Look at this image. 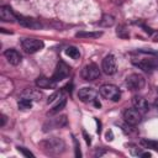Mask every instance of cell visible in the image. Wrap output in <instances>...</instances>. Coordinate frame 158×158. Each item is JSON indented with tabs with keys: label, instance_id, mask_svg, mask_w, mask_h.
<instances>
[{
	"label": "cell",
	"instance_id": "6da1fadb",
	"mask_svg": "<svg viewBox=\"0 0 158 158\" xmlns=\"http://www.w3.org/2000/svg\"><path fill=\"white\" fill-rule=\"evenodd\" d=\"M41 147H42V149L47 154L57 156V154H60V153L64 152V149H65V142L62 138L51 137V138H47V139L42 141L41 142Z\"/></svg>",
	"mask_w": 158,
	"mask_h": 158
},
{
	"label": "cell",
	"instance_id": "7a4b0ae2",
	"mask_svg": "<svg viewBox=\"0 0 158 158\" xmlns=\"http://www.w3.org/2000/svg\"><path fill=\"white\" fill-rule=\"evenodd\" d=\"M78 99L85 104H94L96 107H100L101 104L98 100V91L94 88L90 86H84L79 89L78 91Z\"/></svg>",
	"mask_w": 158,
	"mask_h": 158
},
{
	"label": "cell",
	"instance_id": "3957f363",
	"mask_svg": "<svg viewBox=\"0 0 158 158\" xmlns=\"http://www.w3.org/2000/svg\"><path fill=\"white\" fill-rule=\"evenodd\" d=\"M99 93L102 98L107 99V100H111V101H118L120 98H121V91L120 89L114 85V84H104L100 86L99 89Z\"/></svg>",
	"mask_w": 158,
	"mask_h": 158
},
{
	"label": "cell",
	"instance_id": "277c9868",
	"mask_svg": "<svg viewBox=\"0 0 158 158\" xmlns=\"http://www.w3.org/2000/svg\"><path fill=\"white\" fill-rule=\"evenodd\" d=\"M133 65L138 67L143 72H153L158 69V59L153 57H144V58H137L132 59Z\"/></svg>",
	"mask_w": 158,
	"mask_h": 158
},
{
	"label": "cell",
	"instance_id": "5b68a950",
	"mask_svg": "<svg viewBox=\"0 0 158 158\" xmlns=\"http://www.w3.org/2000/svg\"><path fill=\"white\" fill-rule=\"evenodd\" d=\"M125 84L130 90H141L146 85V79L143 75H141L138 73H132L126 77Z\"/></svg>",
	"mask_w": 158,
	"mask_h": 158
},
{
	"label": "cell",
	"instance_id": "8992f818",
	"mask_svg": "<svg viewBox=\"0 0 158 158\" xmlns=\"http://www.w3.org/2000/svg\"><path fill=\"white\" fill-rule=\"evenodd\" d=\"M21 46H22V48L25 49L26 53L32 54V53H36V52L41 51L43 48L44 43H43V41L37 40V38H25V40H22Z\"/></svg>",
	"mask_w": 158,
	"mask_h": 158
},
{
	"label": "cell",
	"instance_id": "52a82bcc",
	"mask_svg": "<svg viewBox=\"0 0 158 158\" xmlns=\"http://www.w3.org/2000/svg\"><path fill=\"white\" fill-rule=\"evenodd\" d=\"M80 75L85 81H93L100 77V69L96 64L90 63V64H86L85 67H83Z\"/></svg>",
	"mask_w": 158,
	"mask_h": 158
},
{
	"label": "cell",
	"instance_id": "ba28073f",
	"mask_svg": "<svg viewBox=\"0 0 158 158\" xmlns=\"http://www.w3.org/2000/svg\"><path fill=\"white\" fill-rule=\"evenodd\" d=\"M101 69L106 75H112L117 70V64H116V58L112 54H107L101 63Z\"/></svg>",
	"mask_w": 158,
	"mask_h": 158
},
{
	"label": "cell",
	"instance_id": "9c48e42d",
	"mask_svg": "<svg viewBox=\"0 0 158 158\" xmlns=\"http://www.w3.org/2000/svg\"><path fill=\"white\" fill-rule=\"evenodd\" d=\"M69 73H70V67H69L65 62L59 60V62H58V64H57L56 72H54V73H53V75H52V79H53V80H56V81L58 83V81H60V80L65 79V78L69 75Z\"/></svg>",
	"mask_w": 158,
	"mask_h": 158
},
{
	"label": "cell",
	"instance_id": "30bf717a",
	"mask_svg": "<svg viewBox=\"0 0 158 158\" xmlns=\"http://www.w3.org/2000/svg\"><path fill=\"white\" fill-rule=\"evenodd\" d=\"M141 112L136 109H126L123 111V120L130 126H136L141 122Z\"/></svg>",
	"mask_w": 158,
	"mask_h": 158
},
{
	"label": "cell",
	"instance_id": "8fae6325",
	"mask_svg": "<svg viewBox=\"0 0 158 158\" xmlns=\"http://www.w3.org/2000/svg\"><path fill=\"white\" fill-rule=\"evenodd\" d=\"M0 20L4 22H15L17 21V15L12 11L10 6L2 5L0 7Z\"/></svg>",
	"mask_w": 158,
	"mask_h": 158
},
{
	"label": "cell",
	"instance_id": "7c38bea8",
	"mask_svg": "<svg viewBox=\"0 0 158 158\" xmlns=\"http://www.w3.org/2000/svg\"><path fill=\"white\" fill-rule=\"evenodd\" d=\"M4 56H5V58H6V60L11 64V65H19L20 63H21V60H22V57H21V54L16 51V49H6L5 52H4Z\"/></svg>",
	"mask_w": 158,
	"mask_h": 158
},
{
	"label": "cell",
	"instance_id": "4fadbf2b",
	"mask_svg": "<svg viewBox=\"0 0 158 158\" xmlns=\"http://www.w3.org/2000/svg\"><path fill=\"white\" fill-rule=\"evenodd\" d=\"M132 105L136 110H138L141 114H146L148 111V102L143 96L135 95L132 98Z\"/></svg>",
	"mask_w": 158,
	"mask_h": 158
},
{
	"label": "cell",
	"instance_id": "5bb4252c",
	"mask_svg": "<svg viewBox=\"0 0 158 158\" xmlns=\"http://www.w3.org/2000/svg\"><path fill=\"white\" fill-rule=\"evenodd\" d=\"M17 22L21 26L28 27V28H40L41 27V23L37 20L31 19V17H26V16H21V15H17Z\"/></svg>",
	"mask_w": 158,
	"mask_h": 158
},
{
	"label": "cell",
	"instance_id": "9a60e30c",
	"mask_svg": "<svg viewBox=\"0 0 158 158\" xmlns=\"http://www.w3.org/2000/svg\"><path fill=\"white\" fill-rule=\"evenodd\" d=\"M35 83L40 89H54L57 85L56 80H53L52 78H46V77H38Z\"/></svg>",
	"mask_w": 158,
	"mask_h": 158
},
{
	"label": "cell",
	"instance_id": "2e32d148",
	"mask_svg": "<svg viewBox=\"0 0 158 158\" xmlns=\"http://www.w3.org/2000/svg\"><path fill=\"white\" fill-rule=\"evenodd\" d=\"M100 36H102L101 31H79L75 33L77 38H99Z\"/></svg>",
	"mask_w": 158,
	"mask_h": 158
},
{
	"label": "cell",
	"instance_id": "e0dca14e",
	"mask_svg": "<svg viewBox=\"0 0 158 158\" xmlns=\"http://www.w3.org/2000/svg\"><path fill=\"white\" fill-rule=\"evenodd\" d=\"M22 98H26V99H30V100H40V98L42 96V94L40 93V90H36V89H26L22 94H21Z\"/></svg>",
	"mask_w": 158,
	"mask_h": 158
},
{
	"label": "cell",
	"instance_id": "ac0fdd59",
	"mask_svg": "<svg viewBox=\"0 0 158 158\" xmlns=\"http://www.w3.org/2000/svg\"><path fill=\"white\" fill-rule=\"evenodd\" d=\"M114 23H115V17L112 15H110V14L102 15L101 20L99 21V25L102 26V27H111Z\"/></svg>",
	"mask_w": 158,
	"mask_h": 158
},
{
	"label": "cell",
	"instance_id": "d6986e66",
	"mask_svg": "<svg viewBox=\"0 0 158 158\" xmlns=\"http://www.w3.org/2000/svg\"><path fill=\"white\" fill-rule=\"evenodd\" d=\"M67 105V99L64 98V96H60L59 98V100L57 101V104L52 107V110L48 112L49 115H54V114H57V112H59L62 109H64V106Z\"/></svg>",
	"mask_w": 158,
	"mask_h": 158
},
{
	"label": "cell",
	"instance_id": "ffe728a7",
	"mask_svg": "<svg viewBox=\"0 0 158 158\" xmlns=\"http://www.w3.org/2000/svg\"><path fill=\"white\" fill-rule=\"evenodd\" d=\"M65 54H67L68 57H70L72 59H79V58H80V51H79L77 47H74V46L68 47V48L65 49Z\"/></svg>",
	"mask_w": 158,
	"mask_h": 158
},
{
	"label": "cell",
	"instance_id": "44dd1931",
	"mask_svg": "<svg viewBox=\"0 0 158 158\" xmlns=\"http://www.w3.org/2000/svg\"><path fill=\"white\" fill-rule=\"evenodd\" d=\"M48 125H49V127H64L67 125V116L62 115V116H59L58 118H56L53 122H51Z\"/></svg>",
	"mask_w": 158,
	"mask_h": 158
},
{
	"label": "cell",
	"instance_id": "7402d4cb",
	"mask_svg": "<svg viewBox=\"0 0 158 158\" xmlns=\"http://www.w3.org/2000/svg\"><path fill=\"white\" fill-rule=\"evenodd\" d=\"M116 35H117L120 38H122V40H127V38L130 37L128 30L126 28L125 25H120V26L117 27V30H116Z\"/></svg>",
	"mask_w": 158,
	"mask_h": 158
},
{
	"label": "cell",
	"instance_id": "603a6c76",
	"mask_svg": "<svg viewBox=\"0 0 158 158\" xmlns=\"http://www.w3.org/2000/svg\"><path fill=\"white\" fill-rule=\"evenodd\" d=\"M17 106L20 110H30L32 107V100L30 99H26V98H22L19 102H17Z\"/></svg>",
	"mask_w": 158,
	"mask_h": 158
},
{
	"label": "cell",
	"instance_id": "cb8c5ba5",
	"mask_svg": "<svg viewBox=\"0 0 158 158\" xmlns=\"http://www.w3.org/2000/svg\"><path fill=\"white\" fill-rule=\"evenodd\" d=\"M141 144H143L147 148H153L154 151L158 152V142L157 141H151V139H142Z\"/></svg>",
	"mask_w": 158,
	"mask_h": 158
},
{
	"label": "cell",
	"instance_id": "d4e9b609",
	"mask_svg": "<svg viewBox=\"0 0 158 158\" xmlns=\"http://www.w3.org/2000/svg\"><path fill=\"white\" fill-rule=\"evenodd\" d=\"M17 149H19V152H21L25 157H32V158L35 157V154H33L32 152H30L28 149H26L25 147H20V146H19V147H17Z\"/></svg>",
	"mask_w": 158,
	"mask_h": 158
},
{
	"label": "cell",
	"instance_id": "484cf974",
	"mask_svg": "<svg viewBox=\"0 0 158 158\" xmlns=\"http://www.w3.org/2000/svg\"><path fill=\"white\" fill-rule=\"evenodd\" d=\"M73 141H74V146H75V156H77V157H80L81 154H80V149H79V144H78V141H77L75 138H73Z\"/></svg>",
	"mask_w": 158,
	"mask_h": 158
},
{
	"label": "cell",
	"instance_id": "4316f807",
	"mask_svg": "<svg viewBox=\"0 0 158 158\" xmlns=\"http://www.w3.org/2000/svg\"><path fill=\"white\" fill-rule=\"evenodd\" d=\"M105 138H106V141H112V139H114V133H112V131H111V130H109V131L106 132Z\"/></svg>",
	"mask_w": 158,
	"mask_h": 158
},
{
	"label": "cell",
	"instance_id": "83f0119b",
	"mask_svg": "<svg viewBox=\"0 0 158 158\" xmlns=\"http://www.w3.org/2000/svg\"><path fill=\"white\" fill-rule=\"evenodd\" d=\"M151 36H152V40L154 42H158V31H153V33Z\"/></svg>",
	"mask_w": 158,
	"mask_h": 158
},
{
	"label": "cell",
	"instance_id": "f1b7e54d",
	"mask_svg": "<svg viewBox=\"0 0 158 158\" xmlns=\"http://www.w3.org/2000/svg\"><path fill=\"white\" fill-rule=\"evenodd\" d=\"M83 135H84V137H85V141H86V143H88V144H90V143H91L90 136H88V133H86L85 131H83Z\"/></svg>",
	"mask_w": 158,
	"mask_h": 158
},
{
	"label": "cell",
	"instance_id": "f546056e",
	"mask_svg": "<svg viewBox=\"0 0 158 158\" xmlns=\"http://www.w3.org/2000/svg\"><path fill=\"white\" fill-rule=\"evenodd\" d=\"M5 123H6V116H5V115H1V122H0V126L4 127Z\"/></svg>",
	"mask_w": 158,
	"mask_h": 158
},
{
	"label": "cell",
	"instance_id": "4dcf8cb0",
	"mask_svg": "<svg viewBox=\"0 0 158 158\" xmlns=\"http://www.w3.org/2000/svg\"><path fill=\"white\" fill-rule=\"evenodd\" d=\"M141 157H148V158H149V157H151V153H149V152H142V153H141Z\"/></svg>",
	"mask_w": 158,
	"mask_h": 158
},
{
	"label": "cell",
	"instance_id": "1f68e13d",
	"mask_svg": "<svg viewBox=\"0 0 158 158\" xmlns=\"http://www.w3.org/2000/svg\"><path fill=\"white\" fill-rule=\"evenodd\" d=\"M154 106L158 107V99H156V101H154Z\"/></svg>",
	"mask_w": 158,
	"mask_h": 158
}]
</instances>
